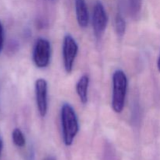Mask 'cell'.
Returning <instances> with one entry per match:
<instances>
[{
  "label": "cell",
  "mask_w": 160,
  "mask_h": 160,
  "mask_svg": "<svg viewBox=\"0 0 160 160\" xmlns=\"http://www.w3.org/2000/svg\"><path fill=\"white\" fill-rule=\"evenodd\" d=\"M60 117L64 144L70 146L79 131L78 117L73 108L68 103H65L61 108Z\"/></svg>",
  "instance_id": "cell-1"
},
{
  "label": "cell",
  "mask_w": 160,
  "mask_h": 160,
  "mask_svg": "<svg viewBox=\"0 0 160 160\" xmlns=\"http://www.w3.org/2000/svg\"><path fill=\"white\" fill-rule=\"evenodd\" d=\"M128 78L121 70H116L112 75V108L117 113L123 111L128 91Z\"/></svg>",
  "instance_id": "cell-2"
},
{
  "label": "cell",
  "mask_w": 160,
  "mask_h": 160,
  "mask_svg": "<svg viewBox=\"0 0 160 160\" xmlns=\"http://www.w3.org/2000/svg\"><path fill=\"white\" fill-rule=\"evenodd\" d=\"M51 58V45L47 39L40 38L36 41L33 51V61L38 68H45L48 66Z\"/></svg>",
  "instance_id": "cell-3"
},
{
  "label": "cell",
  "mask_w": 160,
  "mask_h": 160,
  "mask_svg": "<svg viewBox=\"0 0 160 160\" xmlns=\"http://www.w3.org/2000/svg\"><path fill=\"white\" fill-rule=\"evenodd\" d=\"M78 52V45L76 41L70 34L64 37L62 44V57H63L64 68L67 73L73 70V63Z\"/></svg>",
  "instance_id": "cell-4"
},
{
  "label": "cell",
  "mask_w": 160,
  "mask_h": 160,
  "mask_svg": "<svg viewBox=\"0 0 160 160\" xmlns=\"http://www.w3.org/2000/svg\"><path fill=\"white\" fill-rule=\"evenodd\" d=\"M108 23L107 13L104 6L101 2L98 1L95 3L92 15V27L94 34L97 39L101 38L106 30Z\"/></svg>",
  "instance_id": "cell-5"
},
{
  "label": "cell",
  "mask_w": 160,
  "mask_h": 160,
  "mask_svg": "<svg viewBox=\"0 0 160 160\" xmlns=\"http://www.w3.org/2000/svg\"><path fill=\"white\" fill-rule=\"evenodd\" d=\"M36 104L42 117H45L48 112V83L43 78H38L34 86Z\"/></svg>",
  "instance_id": "cell-6"
},
{
  "label": "cell",
  "mask_w": 160,
  "mask_h": 160,
  "mask_svg": "<svg viewBox=\"0 0 160 160\" xmlns=\"http://www.w3.org/2000/svg\"><path fill=\"white\" fill-rule=\"evenodd\" d=\"M75 10L79 26L82 28H87L88 25L89 15L85 0H75Z\"/></svg>",
  "instance_id": "cell-7"
},
{
  "label": "cell",
  "mask_w": 160,
  "mask_h": 160,
  "mask_svg": "<svg viewBox=\"0 0 160 160\" xmlns=\"http://www.w3.org/2000/svg\"><path fill=\"white\" fill-rule=\"evenodd\" d=\"M88 86H89V78L88 75H83L76 84V92L80 101L83 104H86L88 102Z\"/></svg>",
  "instance_id": "cell-8"
},
{
  "label": "cell",
  "mask_w": 160,
  "mask_h": 160,
  "mask_svg": "<svg viewBox=\"0 0 160 160\" xmlns=\"http://www.w3.org/2000/svg\"><path fill=\"white\" fill-rule=\"evenodd\" d=\"M127 7L130 15L136 17L141 12L142 9V0H126Z\"/></svg>",
  "instance_id": "cell-9"
},
{
  "label": "cell",
  "mask_w": 160,
  "mask_h": 160,
  "mask_svg": "<svg viewBox=\"0 0 160 160\" xmlns=\"http://www.w3.org/2000/svg\"><path fill=\"white\" fill-rule=\"evenodd\" d=\"M115 29L116 33L119 37H123L126 31V22L123 16L118 13L115 19Z\"/></svg>",
  "instance_id": "cell-10"
},
{
  "label": "cell",
  "mask_w": 160,
  "mask_h": 160,
  "mask_svg": "<svg viewBox=\"0 0 160 160\" xmlns=\"http://www.w3.org/2000/svg\"><path fill=\"white\" fill-rule=\"evenodd\" d=\"M12 138L14 145L19 148H22L26 144V139H25L24 135H23L21 130L19 129V128H15L12 131Z\"/></svg>",
  "instance_id": "cell-11"
},
{
  "label": "cell",
  "mask_w": 160,
  "mask_h": 160,
  "mask_svg": "<svg viewBox=\"0 0 160 160\" xmlns=\"http://www.w3.org/2000/svg\"><path fill=\"white\" fill-rule=\"evenodd\" d=\"M103 160H117L115 150L110 145H106L103 155Z\"/></svg>",
  "instance_id": "cell-12"
},
{
  "label": "cell",
  "mask_w": 160,
  "mask_h": 160,
  "mask_svg": "<svg viewBox=\"0 0 160 160\" xmlns=\"http://www.w3.org/2000/svg\"><path fill=\"white\" fill-rule=\"evenodd\" d=\"M3 44H4V30H3L2 23L0 21V52L3 48Z\"/></svg>",
  "instance_id": "cell-13"
},
{
  "label": "cell",
  "mask_w": 160,
  "mask_h": 160,
  "mask_svg": "<svg viewBox=\"0 0 160 160\" xmlns=\"http://www.w3.org/2000/svg\"><path fill=\"white\" fill-rule=\"evenodd\" d=\"M157 68L159 72L160 73V53H159V58H158V61H157Z\"/></svg>",
  "instance_id": "cell-14"
},
{
  "label": "cell",
  "mask_w": 160,
  "mask_h": 160,
  "mask_svg": "<svg viewBox=\"0 0 160 160\" xmlns=\"http://www.w3.org/2000/svg\"><path fill=\"white\" fill-rule=\"evenodd\" d=\"M2 146H3L2 140V138H0V156H1L2 151Z\"/></svg>",
  "instance_id": "cell-15"
},
{
  "label": "cell",
  "mask_w": 160,
  "mask_h": 160,
  "mask_svg": "<svg viewBox=\"0 0 160 160\" xmlns=\"http://www.w3.org/2000/svg\"><path fill=\"white\" fill-rule=\"evenodd\" d=\"M44 160H56V158L53 157V156H48L47 158H45Z\"/></svg>",
  "instance_id": "cell-16"
}]
</instances>
